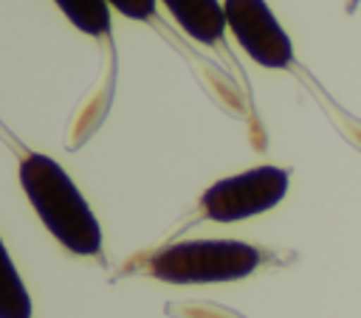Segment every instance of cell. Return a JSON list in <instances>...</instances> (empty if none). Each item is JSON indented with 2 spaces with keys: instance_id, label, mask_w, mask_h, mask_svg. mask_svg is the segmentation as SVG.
<instances>
[{
  "instance_id": "1",
  "label": "cell",
  "mask_w": 361,
  "mask_h": 318,
  "mask_svg": "<svg viewBox=\"0 0 361 318\" xmlns=\"http://www.w3.org/2000/svg\"><path fill=\"white\" fill-rule=\"evenodd\" d=\"M20 186L54 239L79 256L102 250V228L68 172L48 155L31 152L20 160Z\"/></svg>"
},
{
  "instance_id": "2",
  "label": "cell",
  "mask_w": 361,
  "mask_h": 318,
  "mask_svg": "<svg viewBox=\"0 0 361 318\" xmlns=\"http://www.w3.org/2000/svg\"><path fill=\"white\" fill-rule=\"evenodd\" d=\"M259 250L237 239H186L149 259V273L169 284H214L254 273Z\"/></svg>"
},
{
  "instance_id": "3",
  "label": "cell",
  "mask_w": 361,
  "mask_h": 318,
  "mask_svg": "<svg viewBox=\"0 0 361 318\" xmlns=\"http://www.w3.org/2000/svg\"><path fill=\"white\" fill-rule=\"evenodd\" d=\"M288 191V172L279 166H254L209 186L200 208L214 222H237L274 208Z\"/></svg>"
},
{
  "instance_id": "4",
  "label": "cell",
  "mask_w": 361,
  "mask_h": 318,
  "mask_svg": "<svg viewBox=\"0 0 361 318\" xmlns=\"http://www.w3.org/2000/svg\"><path fill=\"white\" fill-rule=\"evenodd\" d=\"M226 25L243 45V51L262 68H288L293 45L265 0H226Z\"/></svg>"
},
{
  "instance_id": "5",
  "label": "cell",
  "mask_w": 361,
  "mask_h": 318,
  "mask_svg": "<svg viewBox=\"0 0 361 318\" xmlns=\"http://www.w3.org/2000/svg\"><path fill=\"white\" fill-rule=\"evenodd\" d=\"M175 23L197 42H217L226 31V11L217 0H164Z\"/></svg>"
},
{
  "instance_id": "6",
  "label": "cell",
  "mask_w": 361,
  "mask_h": 318,
  "mask_svg": "<svg viewBox=\"0 0 361 318\" xmlns=\"http://www.w3.org/2000/svg\"><path fill=\"white\" fill-rule=\"evenodd\" d=\"M0 318H31V295L0 239Z\"/></svg>"
},
{
  "instance_id": "7",
  "label": "cell",
  "mask_w": 361,
  "mask_h": 318,
  "mask_svg": "<svg viewBox=\"0 0 361 318\" xmlns=\"http://www.w3.org/2000/svg\"><path fill=\"white\" fill-rule=\"evenodd\" d=\"M62 14L85 34L99 37L110 28V8L107 0H56Z\"/></svg>"
},
{
  "instance_id": "8",
  "label": "cell",
  "mask_w": 361,
  "mask_h": 318,
  "mask_svg": "<svg viewBox=\"0 0 361 318\" xmlns=\"http://www.w3.org/2000/svg\"><path fill=\"white\" fill-rule=\"evenodd\" d=\"M107 3L130 20H147L155 11V0H107Z\"/></svg>"
}]
</instances>
